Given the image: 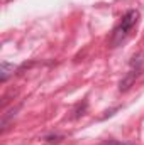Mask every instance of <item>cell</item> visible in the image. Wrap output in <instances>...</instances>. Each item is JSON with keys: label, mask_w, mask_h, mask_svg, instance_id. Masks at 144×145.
Wrapping results in <instances>:
<instances>
[{"label": "cell", "mask_w": 144, "mask_h": 145, "mask_svg": "<svg viewBox=\"0 0 144 145\" xmlns=\"http://www.w3.org/2000/svg\"><path fill=\"white\" fill-rule=\"evenodd\" d=\"M65 138V135H59V133H49V135H44L42 137V140L44 142H48V144H59L61 140Z\"/></svg>", "instance_id": "6"}, {"label": "cell", "mask_w": 144, "mask_h": 145, "mask_svg": "<svg viewBox=\"0 0 144 145\" xmlns=\"http://www.w3.org/2000/svg\"><path fill=\"white\" fill-rule=\"evenodd\" d=\"M20 106H22V105H17L15 108H10L7 113H3V115H2V133L7 130V125H9V121H10V120H12V118L17 115V111L20 110Z\"/></svg>", "instance_id": "5"}, {"label": "cell", "mask_w": 144, "mask_h": 145, "mask_svg": "<svg viewBox=\"0 0 144 145\" xmlns=\"http://www.w3.org/2000/svg\"><path fill=\"white\" fill-rule=\"evenodd\" d=\"M102 145H126V144H120L117 140H105V142H102Z\"/></svg>", "instance_id": "8"}, {"label": "cell", "mask_w": 144, "mask_h": 145, "mask_svg": "<svg viewBox=\"0 0 144 145\" xmlns=\"http://www.w3.org/2000/svg\"><path fill=\"white\" fill-rule=\"evenodd\" d=\"M137 22H139V10H136V8L127 10V12L122 15L120 22L114 27V31H112V34H110V39H108V46H110L112 49L119 47V46L129 37V34L132 32V29L137 25Z\"/></svg>", "instance_id": "1"}, {"label": "cell", "mask_w": 144, "mask_h": 145, "mask_svg": "<svg viewBox=\"0 0 144 145\" xmlns=\"http://www.w3.org/2000/svg\"><path fill=\"white\" fill-rule=\"evenodd\" d=\"M120 110V106H115V108H112V110H108V111H105V115L102 116V120L104 118H107V116H112V115H115V111H119Z\"/></svg>", "instance_id": "7"}, {"label": "cell", "mask_w": 144, "mask_h": 145, "mask_svg": "<svg viewBox=\"0 0 144 145\" xmlns=\"http://www.w3.org/2000/svg\"><path fill=\"white\" fill-rule=\"evenodd\" d=\"M87 111H88V101H87V100L78 101V103L73 106V110H71V120H78V118L85 116Z\"/></svg>", "instance_id": "4"}, {"label": "cell", "mask_w": 144, "mask_h": 145, "mask_svg": "<svg viewBox=\"0 0 144 145\" xmlns=\"http://www.w3.org/2000/svg\"><path fill=\"white\" fill-rule=\"evenodd\" d=\"M143 71H144V52H137L129 61V71L119 81V91H122V93L129 91L132 88V84L136 83V79L143 74Z\"/></svg>", "instance_id": "2"}, {"label": "cell", "mask_w": 144, "mask_h": 145, "mask_svg": "<svg viewBox=\"0 0 144 145\" xmlns=\"http://www.w3.org/2000/svg\"><path fill=\"white\" fill-rule=\"evenodd\" d=\"M15 71H19V68L9 61H2L0 63V83H7L10 76H14Z\"/></svg>", "instance_id": "3"}]
</instances>
